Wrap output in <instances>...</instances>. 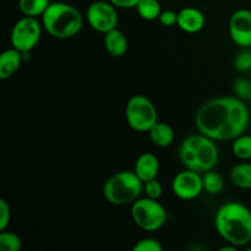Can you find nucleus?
Masks as SVG:
<instances>
[{
  "label": "nucleus",
  "instance_id": "nucleus-15",
  "mask_svg": "<svg viewBox=\"0 0 251 251\" xmlns=\"http://www.w3.org/2000/svg\"><path fill=\"white\" fill-rule=\"evenodd\" d=\"M103 43H104L105 50L112 56H115V58H120V56L124 55L127 51V47H129L126 36L118 27L104 33Z\"/></svg>",
  "mask_w": 251,
  "mask_h": 251
},
{
  "label": "nucleus",
  "instance_id": "nucleus-29",
  "mask_svg": "<svg viewBox=\"0 0 251 251\" xmlns=\"http://www.w3.org/2000/svg\"><path fill=\"white\" fill-rule=\"evenodd\" d=\"M118 9H134L137 6L140 0H109Z\"/></svg>",
  "mask_w": 251,
  "mask_h": 251
},
{
  "label": "nucleus",
  "instance_id": "nucleus-3",
  "mask_svg": "<svg viewBox=\"0 0 251 251\" xmlns=\"http://www.w3.org/2000/svg\"><path fill=\"white\" fill-rule=\"evenodd\" d=\"M218 158L220 151L216 141L201 132L185 137L179 149V159L183 166L201 174L215 168Z\"/></svg>",
  "mask_w": 251,
  "mask_h": 251
},
{
  "label": "nucleus",
  "instance_id": "nucleus-1",
  "mask_svg": "<svg viewBox=\"0 0 251 251\" xmlns=\"http://www.w3.org/2000/svg\"><path fill=\"white\" fill-rule=\"evenodd\" d=\"M249 123V108L235 96L212 98L195 115L198 131L215 141H233L247 131Z\"/></svg>",
  "mask_w": 251,
  "mask_h": 251
},
{
  "label": "nucleus",
  "instance_id": "nucleus-25",
  "mask_svg": "<svg viewBox=\"0 0 251 251\" xmlns=\"http://www.w3.org/2000/svg\"><path fill=\"white\" fill-rule=\"evenodd\" d=\"M134 251H162L163 245L154 238H144L139 240L132 248Z\"/></svg>",
  "mask_w": 251,
  "mask_h": 251
},
{
  "label": "nucleus",
  "instance_id": "nucleus-9",
  "mask_svg": "<svg viewBox=\"0 0 251 251\" xmlns=\"http://www.w3.org/2000/svg\"><path fill=\"white\" fill-rule=\"evenodd\" d=\"M117 9L118 7H115L110 1L97 0L88 6L86 11V20L91 28L104 34L117 28L119 22Z\"/></svg>",
  "mask_w": 251,
  "mask_h": 251
},
{
  "label": "nucleus",
  "instance_id": "nucleus-26",
  "mask_svg": "<svg viewBox=\"0 0 251 251\" xmlns=\"http://www.w3.org/2000/svg\"><path fill=\"white\" fill-rule=\"evenodd\" d=\"M144 193L146 194L147 198L159 200V198H161L162 194H163V188H162V184L159 183L156 178L144 183Z\"/></svg>",
  "mask_w": 251,
  "mask_h": 251
},
{
  "label": "nucleus",
  "instance_id": "nucleus-10",
  "mask_svg": "<svg viewBox=\"0 0 251 251\" xmlns=\"http://www.w3.org/2000/svg\"><path fill=\"white\" fill-rule=\"evenodd\" d=\"M172 191L180 200H194L203 191L202 174L185 168L179 172L172 181Z\"/></svg>",
  "mask_w": 251,
  "mask_h": 251
},
{
  "label": "nucleus",
  "instance_id": "nucleus-28",
  "mask_svg": "<svg viewBox=\"0 0 251 251\" xmlns=\"http://www.w3.org/2000/svg\"><path fill=\"white\" fill-rule=\"evenodd\" d=\"M158 21L164 27L176 26L178 22V12H176L174 10H162Z\"/></svg>",
  "mask_w": 251,
  "mask_h": 251
},
{
  "label": "nucleus",
  "instance_id": "nucleus-24",
  "mask_svg": "<svg viewBox=\"0 0 251 251\" xmlns=\"http://www.w3.org/2000/svg\"><path fill=\"white\" fill-rule=\"evenodd\" d=\"M234 68L239 73H247L251 70V50L250 48H243V50L235 56Z\"/></svg>",
  "mask_w": 251,
  "mask_h": 251
},
{
  "label": "nucleus",
  "instance_id": "nucleus-7",
  "mask_svg": "<svg viewBox=\"0 0 251 251\" xmlns=\"http://www.w3.org/2000/svg\"><path fill=\"white\" fill-rule=\"evenodd\" d=\"M126 123L137 132H149L158 122V112L156 105L144 95H135L127 100L125 108Z\"/></svg>",
  "mask_w": 251,
  "mask_h": 251
},
{
  "label": "nucleus",
  "instance_id": "nucleus-19",
  "mask_svg": "<svg viewBox=\"0 0 251 251\" xmlns=\"http://www.w3.org/2000/svg\"><path fill=\"white\" fill-rule=\"evenodd\" d=\"M135 9H136L139 16L145 21L158 20L162 12V6L158 0H140Z\"/></svg>",
  "mask_w": 251,
  "mask_h": 251
},
{
  "label": "nucleus",
  "instance_id": "nucleus-2",
  "mask_svg": "<svg viewBox=\"0 0 251 251\" xmlns=\"http://www.w3.org/2000/svg\"><path fill=\"white\" fill-rule=\"evenodd\" d=\"M215 227L223 240L237 248L251 243V210L237 201H229L217 210Z\"/></svg>",
  "mask_w": 251,
  "mask_h": 251
},
{
  "label": "nucleus",
  "instance_id": "nucleus-27",
  "mask_svg": "<svg viewBox=\"0 0 251 251\" xmlns=\"http://www.w3.org/2000/svg\"><path fill=\"white\" fill-rule=\"evenodd\" d=\"M11 222V207L4 199L0 200V230H6Z\"/></svg>",
  "mask_w": 251,
  "mask_h": 251
},
{
  "label": "nucleus",
  "instance_id": "nucleus-21",
  "mask_svg": "<svg viewBox=\"0 0 251 251\" xmlns=\"http://www.w3.org/2000/svg\"><path fill=\"white\" fill-rule=\"evenodd\" d=\"M232 152L240 161H250L251 159V135L242 134L237 139L233 140Z\"/></svg>",
  "mask_w": 251,
  "mask_h": 251
},
{
  "label": "nucleus",
  "instance_id": "nucleus-14",
  "mask_svg": "<svg viewBox=\"0 0 251 251\" xmlns=\"http://www.w3.org/2000/svg\"><path fill=\"white\" fill-rule=\"evenodd\" d=\"M24 60V54L16 48L6 49L0 55V78L7 80L19 71Z\"/></svg>",
  "mask_w": 251,
  "mask_h": 251
},
{
  "label": "nucleus",
  "instance_id": "nucleus-30",
  "mask_svg": "<svg viewBox=\"0 0 251 251\" xmlns=\"http://www.w3.org/2000/svg\"><path fill=\"white\" fill-rule=\"evenodd\" d=\"M250 50H251V47H250Z\"/></svg>",
  "mask_w": 251,
  "mask_h": 251
},
{
  "label": "nucleus",
  "instance_id": "nucleus-12",
  "mask_svg": "<svg viewBox=\"0 0 251 251\" xmlns=\"http://www.w3.org/2000/svg\"><path fill=\"white\" fill-rule=\"evenodd\" d=\"M206 17L201 10L193 6H186L178 11L176 26L186 33H198L205 27Z\"/></svg>",
  "mask_w": 251,
  "mask_h": 251
},
{
  "label": "nucleus",
  "instance_id": "nucleus-17",
  "mask_svg": "<svg viewBox=\"0 0 251 251\" xmlns=\"http://www.w3.org/2000/svg\"><path fill=\"white\" fill-rule=\"evenodd\" d=\"M229 179L234 186L244 190L251 189V163L243 161L233 166L229 171Z\"/></svg>",
  "mask_w": 251,
  "mask_h": 251
},
{
  "label": "nucleus",
  "instance_id": "nucleus-18",
  "mask_svg": "<svg viewBox=\"0 0 251 251\" xmlns=\"http://www.w3.org/2000/svg\"><path fill=\"white\" fill-rule=\"evenodd\" d=\"M50 5V0H19V10L24 16L38 17L43 16L46 10Z\"/></svg>",
  "mask_w": 251,
  "mask_h": 251
},
{
  "label": "nucleus",
  "instance_id": "nucleus-4",
  "mask_svg": "<svg viewBox=\"0 0 251 251\" xmlns=\"http://www.w3.org/2000/svg\"><path fill=\"white\" fill-rule=\"evenodd\" d=\"M41 19L44 31L58 39L73 38L83 27L82 14L74 5L64 1L50 2Z\"/></svg>",
  "mask_w": 251,
  "mask_h": 251
},
{
  "label": "nucleus",
  "instance_id": "nucleus-22",
  "mask_svg": "<svg viewBox=\"0 0 251 251\" xmlns=\"http://www.w3.org/2000/svg\"><path fill=\"white\" fill-rule=\"evenodd\" d=\"M22 248V240L16 233L1 230L0 233V250L1 251H20Z\"/></svg>",
  "mask_w": 251,
  "mask_h": 251
},
{
  "label": "nucleus",
  "instance_id": "nucleus-6",
  "mask_svg": "<svg viewBox=\"0 0 251 251\" xmlns=\"http://www.w3.org/2000/svg\"><path fill=\"white\" fill-rule=\"evenodd\" d=\"M131 218L135 225L147 232L161 229L168 220L164 206L151 198H139L131 205Z\"/></svg>",
  "mask_w": 251,
  "mask_h": 251
},
{
  "label": "nucleus",
  "instance_id": "nucleus-20",
  "mask_svg": "<svg viewBox=\"0 0 251 251\" xmlns=\"http://www.w3.org/2000/svg\"><path fill=\"white\" fill-rule=\"evenodd\" d=\"M202 183L203 191L210 195H217V194L222 193V190L225 189V179L213 169L202 174Z\"/></svg>",
  "mask_w": 251,
  "mask_h": 251
},
{
  "label": "nucleus",
  "instance_id": "nucleus-16",
  "mask_svg": "<svg viewBox=\"0 0 251 251\" xmlns=\"http://www.w3.org/2000/svg\"><path fill=\"white\" fill-rule=\"evenodd\" d=\"M150 139L157 147H169L174 142L176 134L173 127L164 122H157L149 131Z\"/></svg>",
  "mask_w": 251,
  "mask_h": 251
},
{
  "label": "nucleus",
  "instance_id": "nucleus-13",
  "mask_svg": "<svg viewBox=\"0 0 251 251\" xmlns=\"http://www.w3.org/2000/svg\"><path fill=\"white\" fill-rule=\"evenodd\" d=\"M134 172L144 183L156 179L159 173V159L151 152H145L137 157L135 162Z\"/></svg>",
  "mask_w": 251,
  "mask_h": 251
},
{
  "label": "nucleus",
  "instance_id": "nucleus-11",
  "mask_svg": "<svg viewBox=\"0 0 251 251\" xmlns=\"http://www.w3.org/2000/svg\"><path fill=\"white\" fill-rule=\"evenodd\" d=\"M229 36L233 43L240 48L251 47V10L239 9L229 19Z\"/></svg>",
  "mask_w": 251,
  "mask_h": 251
},
{
  "label": "nucleus",
  "instance_id": "nucleus-5",
  "mask_svg": "<svg viewBox=\"0 0 251 251\" xmlns=\"http://www.w3.org/2000/svg\"><path fill=\"white\" fill-rule=\"evenodd\" d=\"M144 191V181L134 171H120L110 176L103 185V196L115 206L132 205Z\"/></svg>",
  "mask_w": 251,
  "mask_h": 251
},
{
  "label": "nucleus",
  "instance_id": "nucleus-23",
  "mask_svg": "<svg viewBox=\"0 0 251 251\" xmlns=\"http://www.w3.org/2000/svg\"><path fill=\"white\" fill-rule=\"evenodd\" d=\"M233 92L235 97L240 98L242 100H251V81L247 77H238L233 82Z\"/></svg>",
  "mask_w": 251,
  "mask_h": 251
},
{
  "label": "nucleus",
  "instance_id": "nucleus-8",
  "mask_svg": "<svg viewBox=\"0 0 251 251\" xmlns=\"http://www.w3.org/2000/svg\"><path fill=\"white\" fill-rule=\"evenodd\" d=\"M43 29V25L36 17H21L11 29V46L21 53H31L41 41Z\"/></svg>",
  "mask_w": 251,
  "mask_h": 251
}]
</instances>
